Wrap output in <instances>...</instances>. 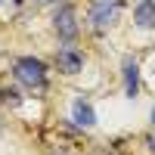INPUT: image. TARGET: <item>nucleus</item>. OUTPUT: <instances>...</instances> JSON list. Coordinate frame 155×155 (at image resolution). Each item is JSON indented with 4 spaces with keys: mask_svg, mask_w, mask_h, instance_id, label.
<instances>
[{
    "mask_svg": "<svg viewBox=\"0 0 155 155\" xmlns=\"http://www.w3.org/2000/svg\"><path fill=\"white\" fill-rule=\"evenodd\" d=\"M56 65H59V71H65V74H78L81 65H84V56L78 53L74 47H62L59 56H56Z\"/></svg>",
    "mask_w": 155,
    "mask_h": 155,
    "instance_id": "20e7f679",
    "label": "nucleus"
},
{
    "mask_svg": "<svg viewBox=\"0 0 155 155\" xmlns=\"http://www.w3.org/2000/svg\"><path fill=\"white\" fill-rule=\"evenodd\" d=\"M152 149H155V143H152Z\"/></svg>",
    "mask_w": 155,
    "mask_h": 155,
    "instance_id": "9b49d317",
    "label": "nucleus"
},
{
    "mask_svg": "<svg viewBox=\"0 0 155 155\" xmlns=\"http://www.w3.org/2000/svg\"><path fill=\"white\" fill-rule=\"evenodd\" d=\"M152 121H155V109H152Z\"/></svg>",
    "mask_w": 155,
    "mask_h": 155,
    "instance_id": "9d476101",
    "label": "nucleus"
},
{
    "mask_svg": "<svg viewBox=\"0 0 155 155\" xmlns=\"http://www.w3.org/2000/svg\"><path fill=\"white\" fill-rule=\"evenodd\" d=\"M71 121H74L78 127H93V124H96L93 106H90L87 99H74V102H71Z\"/></svg>",
    "mask_w": 155,
    "mask_h": 155,
    "instance_id": "39448f33",
    "label": "nucleus"
},
{
    "mask_svg": "<svg viewBox=\"0 0 155 155\" xmlns=\"http://www.w3.org/2000/svg\"><path fill=\"white\" fill-rule=\"evenodd\" d=\"M121 16V3L118 0H96L93 6H90V25H93L96 31H106L112 28L115 22Z\"/></svg>",
    "mask_w": 155,
    "mask_h": 155,
    "instance_id": "f03ea898",
    "label": "nucleus"
},
{
    "mask_svg": "<svg viewBox=\"0 0 155 155\" xmlns=\"http://www.w3.org/2000/svg\"><path fill=\"white\" fill-rule=\"evenodd\" d=\"M37 3H53V0H37Z\"/></svg>",
    "mask_w": 155,
    "mask_h": 155,
    "instance_id": "6e6552de",
    "label": "nucleus"
},
{
    "mask_svg": "<svg viewBox=\"0 0 155 155\" xmlns=\"http://www.w3.org/2000/svg\"><path fill=\"white\" fill-rule=\"evenodd\" d=\"M12 74H16V81L28 90H44L47 87V68L41 59L34 56H22L16 59V65H12Z\"/></svg>",
    "mask_w": 155,
    "mask_h": 155,
    "instance_id": "f257e3e1",
    "label": "nucleus"
},
{
    "mask_svg": "<svg viewBox=\"0 0 155 155\" xmlns=\"http://www.w3.org/2000/svg\"><path fill=\"white\" fill-rule=\"evenodd\" d=\"M134 22L137 28H146V31L155 28V0H140L134 6Z\"/></svg>",
    "mask_w": 155,
    "mask_h": 155,
    "instance_id": "423d86ee",
    "label": "nucleus"
},
{
    "mask_svg": "<svg viewBox=\"0 0 155 155\" xmlns=\"http://www.w3.org/2000/svg\"><path fill=\"white\" fill-rule=\"evenodd\" d=\"M0 3H12V0H0Z\"/></svg>",
    "mask_w": 155,
    "mask_h": 155,
    "instance_id": "1a4fd4ad",
    "label": "nucleus"
},
{
    "mask_svg": "<svg viewBox=\"0 0 155 155\" xmlns=\"http://www.w3.org/2000/svg\"><path fill=\"white\" fill-rule=\"evenodd\" d=\"M53 25H56V34L62 37V41H74L78 37V12H74V6H68V3L59 6Z\"/></svg>",
    "mask_w": 155,
    "mask_h": 155,
    "instance_id": "7ed1b4c3",
    "label": "nucleus"
},
{
    "mask_svg": "<svg viewBox=\"0 0 155 155\" xmlns=\"http://www.w3.org/2000/svg\"><path fill=\"white\" fill-rule=\"evenodd\" d=\"M124 93L130 99L140 93V65L134 59H124Z\"/></svg>",
    "mask_w": 155,
    "mask_h": 155,
    "instance_id": "0eeeda50",
    "label": "nucleus"
}]
</instances>
